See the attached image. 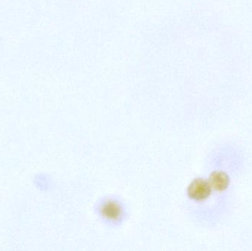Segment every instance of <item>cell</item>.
<instances>
[{
	"label": "cell",
	"mask_w": 252,
	"mask_h": 251,
	"mask_svg": "<svg viewBox=\"0 0 252 251\" xmlns=\"http://www.w3.org/2000/svg\"><path fill=\"white\" fill-rule=\"evenodd\" d=\"M212 192L213 189L209 181L203 178H196L188 186V195L194 201L202 202L210 197Z\"/></svg>",
	"instance_id": "2"
},
{
	"label": "cell",
	"mask_w": 252,
	"mask_h": 251,
	"mask_svg": "<svg viewBox=\"0 0 252 251\" xmlns=\"http://www.w3.org/2000/svg\"><path fill=\"white\" fill-rule=\"evenodd\" d=\"M98 213L105 222L118 224L125 218V209L121 201L116 198H106L99 204Z\"/></svg>",
	"instance_id": "1"
},
{
	"label": "cell",
	"mask_w": 252,
	"mask_h": 251,
	"mask_svg": "<svg viewBox=\"0 0 252 251\" xmlns=\"http://www.w3.org/2000/svg\"><path fill=\"white\" fill-rule=\"evenodd\" d=\"M209 183L213 190L216 192H223L229 186V178L227 174L222 171H216L210 175Z\"/></svg>",
	"instance_id": "3"
}]
</instances>
